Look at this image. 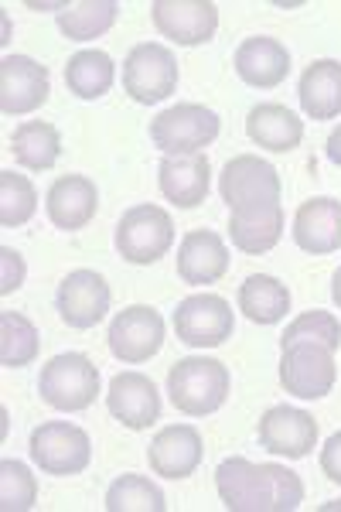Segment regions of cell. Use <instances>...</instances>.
Masks as SVG:
<instances>
[{
    "label": "cell",
    "mask_w": 341,
    "mask_h": 512,
    "mask_svg": "<svg viewBox=\"0 0 341 512\" xmlns=\"http://www.w3.org/2000/svg\"><path fill=\"white\" fill-rule=\"evenodd\" d=\"M321 472L331 478L335 485H341V431L328 437V444L321 448Z\"/></svg>",
    "instance_id": "obj_37"
},
{
    "label": "cell",
    "mask_w": 341,
    "mask_h": 512,
    "mask_svg": "<svg viewBox=\"0 0 341 512\" xmlns=\"http://www.w3.org/2000/svg\"><path fill=\"white\" fill-rule=\"evenodd\" d=\"M202 454H205L202 434H198L191 424H174V427H164V431L151 441L147 461H151L154 475L181 482V478L195 475V468L202 465Z\"/></svg>",
    "instance_id": "obj_17"
},
{
    "label": "cell",
    "mask_w": 341,
    "mask_h": 512,
    "mask_svg": "<svg viewBox=\"0 0 341 512\" xmlns=\"http://www.w3.org/2000/svg\"><path fill=\"white\" fill-rule=\"evenodd\" d=\"M116 11L120 4L116 0H82V4H62L58 7V31L69 41H93L113 28Z\"/></svg>",
    "instance_id": "obj_28"
},
{
    "label": "cell",
    "mask_w": 341,
    "mask_h": 512,
    "mask_svg": "<svg viewBox=\"0 0 341 512\" xmlns=\"http://www.w3.org/2000/svg\"><path fill=\"white\" fill-rule=\"evenodd\" d=\"M236 76L253 89H277L290 72V52L277 38H246L236 48Z\"/></svg>",
    "instance_id": "obj_21"
},
{
    "label": "cell",
    "mask_w": 341,
    "mask_h": 512,
    "mask_svg": "<svg viewBox=\"0 0 341 512\" xmlns=\"http://www.w3.org/2000/svg\"><path fill=\"white\" fill-rule=\"evenodd\" d=\"M106 509L110 512H164V492L144 475H120L106 489Z\"/></svg>",
    "instance_id": "obj_31"
},
{
    "label": "cell",
    "mask_w": 341,
    "mask_h": 512,
    "mask_svg": "<svg viewBox=\"0 0 341 512\" xmlns=\"http://www.w3.org/2000/svg\"><path fill=\"white\" fill-rule=\"evenodd\" d=\"M38 328L18 311H0V366L24 369L38 359Z\"/></svg>",
    "instance_id": "obj_30"
},
{
    "label": "cell",
    "mask_w": 341,
    "mask_h": 512,
    "mask_svg": "<svg viewBox=\"0 0 341 512\" xmlns=\"http://www.w3.org/2000/svg\"><path fill=\"white\" fill-rule=\"evenodd\" d=\"M116 82V65L106 52L99 48H86L76 52L65 65V86L79 99H103Z\"/></svg>",
    "instance_id": "obj_27"
},
{
    "label": "cell",
    "mask_w": 341,
    "mask_h": 512,
    "mask_svg": "<svg viewBox=\"0 0 341 512\" xmlns=\"http://www.w3.org/2000/svg\"><path fill=\"white\" fill-rule=\"evenodd\" d=\"M168 393L185 417H209L229 400V369L219 359L188 355L171 366Z\"/></svg>",
    "instance_id": "obj_1"
},
{
    "label": "cell",
    "mask_w": 341,
    "mask_h": 512,
    "mask_svg": "<svg viewBox=\"0 0 341 512\" xmlns=\"http://www.w3.org/2000/svg\"><path fill=\"white\" fill-rule=\"evenodd\" d=\"M297 96H301V106L311 120L341 117V62L318 59L307 65Z\"/></svg>",
    "instance_id": "obj_24"
},
{
    "label": "cell",
    "mask_w": 341,
    "mask_h": 512,
    "mask_svg": "<svg viewBox=\"0 0 341 512\" xmlns=\"http://www.w3.org/2000/svg\"><path fill=\"white\" fill-rule=\"evenodd\" d=\"M154 28L174 45H205L219 28V7L212 0H157L151 7Z\"/></svg>",
    "instance_id": "obj_12"
},
{
    "label": "cell",
    "mask_w": 341,
    "mask_h": 512,
    "mask_svg": "<svg viewBox=\"0 0 341 512\" xmlns=\"http://www.w3.org/2000/svg\"><path fill=\"white\" fill-rule=\"evenodd\" d=\"M338 379L335 369V352L314 342H297L287 345L280 355V383L287 393L301 396V400H321L331 393Z\"/></svg>",
    "instance_id": "obj_9"
},
{
    "label": "cell",
    "mask_w": 341,
    "mask_h": 512,
    "mask_svg": "<svg viewBox=\"0 0 341 512\" xmlns=\"http://www.w3.org/2000/svg\"><path fill=\"white\" fill-rule=\"evenodd\" d=\"M38 393L48 407L65 410V414H76V410L93 407L99 393V369L89 355L82 352H65L55 355L41 366Z\"/></svg>",
    "instance_id": "obj_3"
},
{
    "label": "cell",
    "mask_w": 341,
    "mask_h": 512,
    "mask_svg": "<svg viewBox=\"0 0 341 512\" xmlns=\"http://www.w3.org/2000/svg\"><path fill=\"white\" fill-rule=\"evenodd\" d=\"M178 89V62H174L171 48L164 45H137L123 62V93L133 103H161Z\"/></svg>",
    "instance_id": "obj_7"
},
{
    "label": "cell",
    "mask_w": 341,
    "mask_h": 512,
    "mask_svg": "<svg viewBox=\"0 0 341 512\" xmlns=\"http://www.w3.org/2000/svg\"><path fill=\"white\" fill-rule=\"evenodd\" d=\"M24 284V260L18 250L0 246V294H14Z\"/></svg>",
    "instance_id": "obj_36"
},
{
    "label": "cell",
    "mask_w": 341,
    "mask_h": 512,
    "mask_svg": "<svg viewBox=\"0 0 341 512\" xmlns=\"http://www.w3.org/2000/svg\"><path fill=\"white\" fill-rule=\"evenodd\" d=\"M48 69L28 55H7L0 62V110L4 117H24L48 103Z\"/></svg>",
    "instance_id": "obj_14"
},
{
    "label": "cell",
    "mask_w": 341,
    "mask_h": 512,
    "mask_svg": "<svg viewBox=\"0 0 341 512\" xmlns=\"http://www.w3.org/2000/svg\"><path fill=\"white\" fill-rule=\"evenodd\" d=\"M246 134L253 144H260L263 151L273 154H290L304 140V123L294 110L280 103H260L249 110L246 117Z\"/></svg>",
    "instance_id": "obj_23"
},
{
    "label": "cell",
    "mask_w": 341,
    "mask_h": 512,
    "mask_svg": "<svg viewBox=\"0 0 341 512\" xmlns=\"http://www.w3.org/2000/svg\"><path fill=\"white\" fill-rule=\"evenodd\" d=\"M294 243L304 253L324 256L341 250V202L338 198H311L294 216Z\"/></svg>",
    "instance_id": "obj_22"
},
{
    "label": "cell",
    "mask_w": 341,
    "mask_h": 512,
    "mask_svg": "<svg viewBox=\"0 0 341 512\" xmlns=\"http://www.w3.org/2000/svg\"><path fill=\"white\" fill-rule=\"evenodd\" d=\"M215 137H219V117H215L209 106H198V103L171 106V110H164L151 123L154 147H161L168 158L202 154V147H209Z\"/></svg>",
    "instance_id": "obj_5"
},
{
    "label": "cell",
    "mask_w": 341,
    "mask_h": 512,
    "mask_svg": "<svg viewBox=\"0 0 341 512\" xmlns=\"http://www.w3.org/2000/svg\"><path fill=\"white\" fill-rule=\"evenodd\" d=\"M331 297H335V304L341 308V267L335 270V280H331Z\"/></svg>",
    "instance_id": "obj_39"
},
{
    "label": "cell",
    "mask_w": 341,
    "mask_h": 512,
    "mask_svg": "<svg viewBox=\"0 0 341 512\" xmlns=\"http://www.w3.org/2000/svg\"><path fill=\"white\" fill-rule=\"evenodd\" d=\"M31 458L45 475H82L89 468V458H93V441L76 424L48 420L31 434Z\"/></svg>",
    "instance_id": "obj_6"
},
{
    "label": "cell",
    "mask_w": 341,
    "mask_h": 512,
    "mask_svg": "<svg viewBox=\"0 0 341 512\" xmlns=\"http://www.w3.org/2000/svg\"><path fill=\"white\" fill-rule=\"evenodd\" d=\"M273 478V512H294L304 502V482L284 465H266Z\"/></svg>",
    "instance_id": "obj_35"
},
{
    "label": "cell",
    "mask_w": 341,
    "mask_h": 512,
    "mask_svg": "<svg viewBox=\"0 0 341 512\" xmlns=\"http://www.w3.org/2000/svg\"><path fill=\"white\" fill-rule=\"evenodd\" d=\"M106 407L130 431H147L157 417H161V396L157 386L144 373H120L113 376L110 393H106Z\"/></svg>",
    "instance_id": "obj_16"
},
{
    "label": "cell",
    "mask_w": 341,
    "mask_h": 512,
    "mask_svg": "<svg viewBox=\"0 0 341 512\" xmlns=\"http://www.w3.org/2000/svg\"><path fill=\"white\" fill-rule=\"evenodd\" d=\"M328 158H331V164H338L341 168V127L328 137Z\"/></svg>",
    "instance_id": "obj_38"
},
{
    "label": "cell",
    "mask_w": 341,
    "mask_h": 512,
    "mask_svg": "<svg viewBox=\"0 0 341 512\" xmlns=\"http://www.w3.org/2000/svg\"><path fill=\"white\" fill-rule=\"evenodd\" d=\"M260 448L280 458H307L318 444V420L297 407H270L260 417Z\"/></svg>",
    "instance_id": "obj_15"
},
{
    "label": "cell",
    "mask_w": 341,
    "mask_h": 512,
    "mask_svg": "<svg viewBox=\"0 0 341 512\" xmlns=\"http://www.w3.org/2000/svg\"><path fill=\"white\" fill-rule=\"evenodd\" d=\"M38 212V192L24 175L0 171V226H24Z\"/></svg>",
    "instance_id": "obj_32"
},
{
    "label": "cell",
    "mask_w": 341,
    "mask_h": 512,
    "mask_svg": "<svg viewBox=\"0 0 341 512\" xmlns=\"http://www.w3.org/2000/svg\"><path fill=\"white\" fill-rule=\"evenodd\" d=\"M229 270L226 239L212 229H191L178 246V277L185 284H215Z\"/></svg>",
    "instance_id": "obj_20"
},
{
    "label": "cell",
    "mask_w": 341,
    "mask_h": 512,
    "mask_svg": "<svg viewBox=\"0 0 341 512\" xmlns=\"http://www.w3.org/2000/svg\"><path fill=\"white\" fill-rule=\"evenodd\" d=\"M239 311L256 325H277L290 311V291L277 277L253 274L239 287Z\"/></svg>",
    "instance_id": "obj_25"
},
{
    "label": "cell",
    "mask_w": 341,
    "mask_h": 512,
    "mask_svg": "<svg viewBox=\"0 0 341 512\" xmlns=\"http://www.w3.org/2000/svg\"><path fill=\"white\" fill-rule=\"evenodd\" d=\"M48 219L65 233H76L93 222L99 209V188L86 175H62L45 195Z\"/></svg>",
    "instance_id": "obj_18"
},
{
    "label": "cell",
    "mask_w": 341,
    "mask_h": 512,
    "mask_svg": "<svg viewBox=\"0 0 341 512\" xmlns=\"http://www.w3.org/2000/svg\"><path fill=\"white\" fill-rule=\"evenodd\" d=\"M215 489L229 512H273V478L266 465H253L246 458L222 461Z\"/></svg>",
    "instance_id": "obj_10"
},
{
    "label": "cell",
    "mask_w": 341,
    "mask_h": 512,
    "mask_svg": "<svg viewBox=\"0 0 341 512\" xmlns=\"http://www.w3.org/2000/svg\"><path fill=\"white\" fill-rule=\"evenodd\" d=\"M229 236L243 253H270L280 243V236H284V205H273V209L249 219L229 216Z\"/></svg>",
    "instance_id": "obj_29"
},
{
    "label": "cell",
    "mask_w": 341,
    "mask_h": 512,
    "mask_svg": "<svg viewBox=\"0 0 341 512\" xmlns=\"http://www.w3.org/2000/svg\"><path fill=\"white\" fill-rule=\"evenodd\" d=\"M14 158L28 171H48L62 158V134L45 120H28L11 134Z\"/></svg>",
    "instance_id": "obj_26"
},
{
    "label": "cell",
    "mask_w": 341,
    "mask_h": 512,
    "mask_svg": "<svg viewBox=\"0 0 341 512\" xmlns=\"http://www.w3.org/2000/svg\"><path fill=\"white\" fill-rule=\"evenodd\" d=\"M164 345V318L147 304L123 308L110 325V352L127 366H140Z\"/></svg>",
    "instance_id": "obj_11"
},
{
    "label": "cell",
    "mask_w": 341,
    "mask_h": 512,
    "mask_svg": "<svg viewBox=\"0 0 341 512\" xmlns=\"http://www.w3.org/2000/svg\"><path fill=\"white\" fill-rule=\"evenodd\" d=\"M297 342H314L324 349L338 352L341 349V321L331 311H304L301 318H294L287 325V332L280 335V349Z\"/></svg>",
    "instance_id": "obj_33"
},
{
    "label": "cell",
    "mask_w": 341,
    "mask_h": 512,
    "mask_svg": "<svg viewBox=\"0 0 341 512\" xmlns=\"http://www.w3.org/2000/svg\"><path fill=\"white\" fill-rule=\"evenodd\" d=\"M232 304L219 294H191L174 311V332L191 349H215L232 338Z\"/></svg>",
    "instance_id": "obj_8"
},
{
    "label": "cell",
    "mask_w": 341,
    "mask_h": 512,
    "mask_svg": "<svg viewBox=\"0 0 341 512\" xmlns=\"http://www.w3.org/2000/svg\"><path fill=\"white\" fill-rule=\"evenodd\" d=\"M219 192L232 216H260V212L280 205V175L273 164H266L256 154H239L222 168Z\"/></svg>",
    "instance_id": "obj_2"
},
{
    "label": "cell",
    "mask_w": 341,
    "mask_h": 512,
    "mask_svg": "<svg viewBox=\"0 0 341 512\" xmlns=\"http://www.w3.org/2000/svg\"><path fill=\"white\" fill-rule=\"evenodd\" d=\"M58 315L69 328H96L110 311V284L96 270H72L69 277L58 284Z\"/></svg>",
    "instance_id": "obj_13"
},
{
    "label": "cell",
    "mask_w": 341,
    "mask_h": 512,
    "mask_svg": "<svg viewBox=\"0 0 341 512\" xmlns=\"http://www.w3.org/2000/svg\"><path fill=\"white\" fill-rule=\"evenodd\" d=\"M38 502V482L24 461H0V509L28 512Z\"/></svg>",
    "instance_id": "obj_34"
},
{
    "label": "cell",
    "mask_w": 341,
    "mask_h": 512,
    "mask_svg": "<svg viewBox=\"0 0 341 512\" xmlns=\"http://www.w3.org/2000/svg\"><path fill=\"white\" fill-rule=\"evenodd\" d=\"M174 246V222L161 205H133L116 226V250L127 263H157Z\"/></svg>",
    "instance_id": "obj_4"
},
{
    "label": "cell",
    "mask_w": 341,
    "mask_h": 512,
    "mask_svg": "<svg viewBox=\"0 0 341 512\" xmlns=\"http://www.w3.org/2000/svg\"><path fill=\"white\" fill-rule=\"evenodd\" d=\"M212 181V164L205 154H181V158H164L157 168V185L161 195L178 209H195L205 202Z\"/></svg>",
    "instance_id": "obj_19"
}]
</instances>
